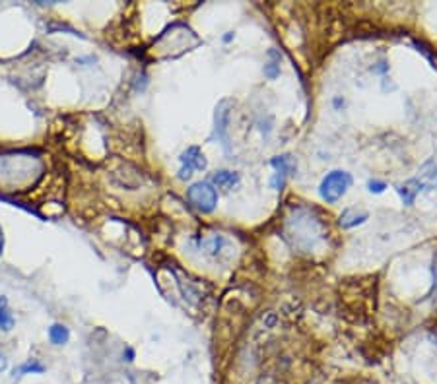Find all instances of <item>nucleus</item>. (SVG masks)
I'll return each instance as SVG.
<instances>
[{"label":"nucleus","mask_w":437,"mask_h":384,"mask_svg":"<svg viewBox=\"0 0 437 384\" xmlns=\"http://www.w3.org/2000/svg\"><path fill=\"white\" fill-rule=\"evenodd\" d=\"M350 186H352V175L346 173V171H330L320 181L319 194L325 202L334 204V202H339L348 192Z\"/></svg>","instance_id":"obj_1"},{"label":"nucleus","mask_w":437,"mask_h":384,"mask_svg":"<svg viewBox=\"0 0 437 384\" xmlns=\"http://www.w3.org/2000/svg\"><path fill=\"white\" fill-rule=\"evenodd\" d=\"M189 200L193 202L194 208H198L204 213H210L218 204V194L212 184L196 183L189 189Z\"/></svg>","instance_id":"obj_2"},{"label":"nucleus","mask_w":437,"mask_h":384,"mask_svg":"<svg viewBox=\"0 0 437 384\" xmlns=\"http://www.w3.org/2000/svg\"><path fill=\"white\" fill-rule=\"evenodd\" d=\"M206 169V159H204L203 152L193 146L189 148L183 155H181V171H179V179H189L193 171H204Z\"/></svg>","instance_id":"obj_3"},{"label":"nucleus","mask_w":437,"mask_h":384,"mask_svg":"<svg viewBox=\"0 0 437 384\" xmlns=\"http://www.w3.org/2000/svg\"><path fill=\"white\" fill-rule=\"evenodd\" d=\"M230 107H232V103L228 99L220 101V105L216 107V116H214V125H216L214 130H216V136L225 150H230V146H228V125H230V113H232Z\"/></svg>","instance_id":"obj_4"},{"label":"nucleus","mask_w":437,"mask_h":384,"mask_svg":"<svg viewBox=\"0 0 437 384\" xmlns=\"http://www.w3.org/2000/svg\"><path fill=\"white\" fill-rule=\"evenodd\" d=\"M271 165L274 167V171H276L274 179H272V186H274L276 191H282L286 177L295 171V165L291 162L290 155H278V157L272 159Z\"/></svg>","instance_id":"obj_5"},{"label":"nucleus","mask_w":437,"mask_h":384,"mask_svg":"<svg viewBox=\"0 0 437 384\" xmlns=\"http://www.w3.org/2000/svg\"><path fill=\"white\" fill-rule=\"evenodd\" d=\"M424 186H426V183L420 181V179H410L406 183L398 184L397 192L398 196H400V200H402V204H404V206H412L414 200H416L418 194L424 191Z\"/></svg>","instance_id":"obj_6"},{"label":"nucleus","mask_w":437,"mask_h":384,"mask_svg":"<svg viewBox=\"0 0 437 384\" xmlns=\"http://www.w3.org/2000/svg\"><path fill=\"white\" fill-rule=\"evenodd\" d=\"M369 213L366 210H358V208H346L340 216V227L344 229H352L356 225H361L363 221L368 220Z\"/></svg>","instance_id":"obj_7"},{"label":"nucleus","mask_w":437,"mask_h":384,"mask_svg":"<svg viewBox=\"0 0 437 384\" xmlns=\"http://www.w3.org/2000/svg\"><path fill=\"white\" fill-rule=\"evenodd\" d=\"M239 181H241V177L235 171H216L212 175V183L223 191H232L235 184H239Z\"/></svg>","instance_id":"obj_8"},{"label":"nucleus","mask_w":437,"mask_h":384,"mask_svg":"<svg viewBox=\"0 0 437 384\" xmlns=\"http://www.w3.org/2000/svg\"><path fill=\"white\" fill-rule=\"evenodd\" d=\"M68 338H70V332H68V328H65L62 324H53V326L49 328V340H51L55 346L67 344Z\"/></svg>","instance_id":"obj_9"},{"label":"nucleus","mask_w":437,"mask_h":384,"mask_svg":"<svg viewBox=\"0 0 437 384\" xmlns=\"http://www.w3.org/2000/svg\"><path fill=\"white\" fill-rule=\"evenodd\" d=\"M12 326H14V317L10 313L8 301H6V297H0V330L8 332Z\"/></svg>","instance_id":"obj_10"},{"label":"nucleus","mask_w":437,"mask_h":384,"mask_svg":"<svg viewBox=\"0 0 437 384\" xmlns=\"http://www.w3.org/2000/svg\"><path fill=\"white\" fill-rule=\"evenodd\" d=\"M223 245H225V241H223V237H220V235H216L212 239H206L203 243V247L206 249V252H210V254H220V250L223 249Z\"/></svg>","instance_id":"obj_11"},{"label":"nucleus","mask_w":437,"mask_h":384,"mask_svg":"<svg viewBox=\"0 0 437 384\" xmlns=\"http://www.w3.org/2000/svg\"><path fill=\"white\" fill-rule=\"evenodd\" d=\"M29 371H31V373H43V371H45V367L39 365L37 361L33 359V361H28L26 365H22V367H19V369H18L19 375H24V373H29ZM14 373H16V371H14ZM19 375H18V376H19Z\"/></svg>","instance_id":"obj_12"},{"label":"nucleus","mask_w":437,"mask_h":384,"mask_svg":"<svg viewBox=\"0 0 437 384\" xmlns=\"http://www.w3.org/2000/svg\"><path fill=\"white\" fill-rule=\"evenodd\" d=\"M264 74L274 80V78L280 74V57H276V60H271L266 67H264Z\"/></svg>","instance_id":"obj_13"},{"label":"nucleus","mask_w":437,"mask_h":384,"mask_svg":"<svg viewBox=\"0 0 437 384\" xmlns=\"http://www.w3.org/2000/svg\"><path fill=\"white\" fill-rule=\"evenodd\" d=\"M368 186H369V191L375 192V194H381V192L387 189V184L383 183V181H369Z\"/></svg>","instance_id":"obj_14"}]
</instances>
